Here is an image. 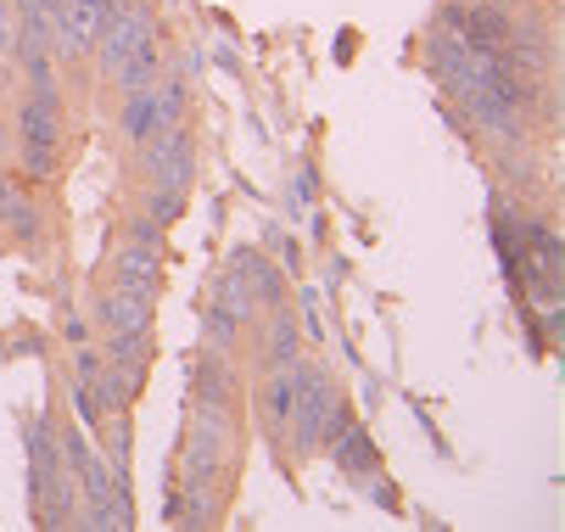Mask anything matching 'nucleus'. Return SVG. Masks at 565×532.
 Returning a JSON list of instances; mask_svg holds the SVG:
<instances>
[{"label":"nucleus","instance_id":"1","mask_svg":"<svg viewBox=\"0 0 565 532\" xmlns=\"http://www.w3.org/2000/svg\"><path fill=\"white\" fill-rule=\"evenodd\" d=\"M291 370H297V404H291V421H286V432H291V448L302 454V460H313L319 448H326L353 415H348V398H342V387L331 382L319 364H308L302 353L291 359Z\"/></svg>","mask_w":565,"mask_h":532},{"label":"nucleus","instance_id":"2","mask_svg":"<svg viewBox=\"0 0 565 532\" xmlns=\"http://www.w3.org/2000/svg\"><path fill=\"white\" fill-rule=\"evenodd\" d=\"M18 135H23V169L34 180H45L56 169V140H62V118H56V91L34 85L29 102L18 107Z\"/></svg>","mask_w":565,"mask_h":532},{"label":"nucleus","instance_id":"3","mask_svg":"<svg viewBox=\"0 0 565 532\" xmlns=\"http://www.w3.org/2000/svg\"><path fill=\"white\" fill-rule=\"evenodd\" d=\"M107 7H113V0H62V7L51 12V34H56V45H62L67 62L96 51V34L107 23Z\"/></svg>","mask_w":565,"mask_h":532},{"label":"nucleus","instance_id":"4","mask_svg":"<svg viewBox=\"0 0 565 532\" xmlns=\"http://www.w3.org/2000/svg\"><path fill=\"white\" fill-rule=\"evenodd\" d=\"M140 158H146L151 185H174V191H185V180H191V140H185L180 124H174V129H157V135L140 146Z\"/></svg>","mask_w":565,"mask_h":532},{"label":"nucleus","instance_id":"5","mask_svg":"<svg viewBox=\"0 0 565 532\" xmlns=\"http://www.w3.org/2000/svg\"><path fill=\"white\" fill-rule=\"evenodd\" d=\"M113 286L135 291V297H157V286H163V247H151V242H124L118 247V264H113Z\"/></svg>","mask_w":565,"mask_h":532},{"label":"nucleus","instance_id":"6","mask_svg":"<svg viewBox=\"0 0 565 532\" xmlns=\"http://www.w3.org/2000/svg\"><path fill=\"white\" fill-rule=\"evenodd\" d=\"M326 448L337 454V466H342L348 477H359V482H370V477L381 471V454H375L370 432H359L353 421H348V426H342V432H337V437H331Z\"/></svg>","mask_w":565,"mask_h":532},{"label":"nucleus","instance_id":"7","mask_svg":"<svg viewBox=\"0 0 565 532\" xmlns=\"http://www.w3.org/2000/svg\"><path fill=\"white\" fill-rule=\"evenodd\" d=\"M291 404H297V370H291V364H269V382H264V393H258L264 426H269V432H286Z\"/></svg>","mask_w":565,"mask_h":532},{"label":"nucleus","instance_id":"8","mask_svg":"<svg viewBox=\"0 0 565 532\" xmlns=\"http://www.w3.org/2000/svg\"><path fill=\"white\" fill-rule=\"evenodd\" d=\"M96 320H102L107 331H146V326H151V297H135V291L113 286V291L96 302Z\"/></svg>","mask_w":565,"mask_h":532},{"label":"nucleus","instance_id":"9","mask_svg":"<svg viewBox=\"0 0 565 532\" xmlns=\"http://www.w3.org/2000/svg\"><path fill=\"white\" fill-rule=\"evenodd\" d=\"M118 129H124V140H135V146H146L157 129H163V118H157V96H151V85H146V91H124Z\"/></svg>","mask_w":565,"mask_h":532},{"label":"nucleus","instance_id":"10","mask_svg":"<svg viewBox=\"0 0 565 532\" xmlns=\"http://www.w3.org/2000/svg\"><path fill=\"white\" fill-rule=\"evenodd\" d=\"M0 224H7L12 236H23V242H34L40 236V208L18 191V180H7L0 174Z\"/></svg>","mask_w":565,"mask_h":532},{"label":"nucleus","instance_id":"11","mask_svg":"<svg viewBox=\"0 0 565 532\" xmlns=\"http://www.w3.org/2000/svg\"><path fill=\"white\" fill-rule=\"evenodd\" d=\"M230 269H247V275H241V280H247V291H253V297H264V302H280L286 280H280V269H275L269 258H258L253 247H235Z\"/></svg>","mask_w":565,"mask_h":532},{"label":"nucleus","instance_id":"12","mask_svg":"<svg viewBox=\"0 0 565 532\" xmlns=\"http://www.w3.org/2000/svg\"><path fill=\"white\" fill-rule=\"evenodd\" d=\"M302 353V326L291 315H275L269 320V364H291Z\"/></svg>","mask_w":565,"mask_h":532},{"label":"nucleus","instance_id":"13","mask_svg":"<svg viewBox=\"0 0 565 532\" xmlns=\"http://www.w3.org/2000/svg\"><path fill=\"white\" fill-rule=\"evenodd\" d=\"M180 208H185V191H174V185H151V196H146V219L169 224V219H180Z\"/></svg>","mask_w":565,"mask_h":532},{"label":"nucleus","instance_id":"14","mask_svg":"<svg viewBox=\"0 0 565 532\" xmlns=\"http://www.w3.org/2000/svg\"><path fill=\"white\" fill-rule=\"evenodd\" d=\"M102 353L96 348H85V342H78V359H73V382H96V375H102Z\"/></svg>","mask_w":565,"mask_h":532},{"label":"nucleus","instance_id":"15","mask_svg":"<svg viewBox=\"0 0 565 532\" xmlns=\"http://www.w3.org/2000/svg\"><path fill=\"white\" fill-rule=\"evenodd\" d=\"M375 499H381L386 510H397V488H386V482H375Z\"/></svg>","mask_w":565,"mask_h":532}]
</instances>
